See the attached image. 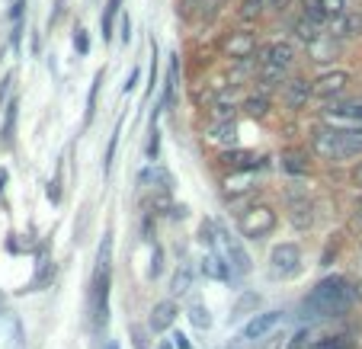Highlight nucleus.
Wrapping results in <instances>:
<instances>
[{"mask_svg":"<svg viewBox=\"0 0 362 349\" xmlns=\"http://www.w3.org/2000/svg\"><path fill=\"white\" fill-rule=\"evenodd\" d=\"M48 199H52V202H62V189H58V179H55V183H48Z\"/></svg>","mask_w":362,"mask_h":349,"instance_id":"a19ab883","label":"nucleus"},{"mask_svg":"<svg viewBox=\"0 0 362 349\" xmlns=\"http://www.w3.org/2000/svg\"><path fill=\"white\" fill-rule=\"evenodd\" d=\"M16 100H10L7 103V119H4V131H0V141H4V148H10L13 144V131H16Z\"/></svg>","mask_w":362,"mask_h":349,"instance_id":"5701e85b","label":"nucleus"},{"mask_svg":"<svg viewBox=\"0 0 362 349\" xmlns=\"http://www.w3.org/2000/svg\"><path fill=\"white\" fill-rule=\"evenodd\" d=\"M267 4H269L273 10H279V13H282V10H288V4H292V0H267Z\"/></svg>","mask_w":362,"mask_h":349,"instance_id":"79ce46f5","label":"nucleus"},{"mask_svg":"<svg viewBox=\"0 0 362 349\" xmlns=\"http://www.w3.org/2000/svg\"><path fill=\"white\" fill-rule=\"evenodd\" d=\"M301 263H305V256H301V247L292 244V240H286V244H276L273 250H269V276L273 279H295V276L301 273Z\"/></svg>","mask_w":362,"mask_h":349,"instance_id":"0eeeda50","label":"nucleus"},{"mask_svg":"<svg viewBox=\"0 0 362 349\" xmlns=\"http://www.w3.org/2000/svg\"><path fill=\"white\" fill-rule=\"evenodd\" d=\"M189 324L196 330H209V327H212V314H209V308H205L202 302L189 304Z\"/></svg>","mask_w":362,"mask_h":349,"instance_id":"a878e982","label":"nucleus"},{"mask_svg":"<svg viewBox=\"0 0 362 349\" xmlns=\"http://www.w3.org/2000/svg\"><path fill=\"white\" fill-rule=\"evenodd\" d=\"M279 164H282V170L295 173V177H301V173L311 170V158H308V151H301V148H288V151H282Z\"/></svg>","mask_w":362,"mask_h":349,"instance_id":"dca6fc26","label":"nucleus"},{"mask_svg":"<svg viewBox=\"0 0 362 349\" xmlns=\"http://www.w3.org/2000/svg\"><path fill=\"white\" fill-rule=\"evenodd\" d=\"M116 144H119V129L112 131V138H110V148H106V158H103V170H110V167H112V158H116Z\"/></svg>","mask_w":362,"mask_h":349,"instance_id":"f704fd0d","label":"nucleus"},{"mask_svg":"<svg viewBox=\"0 0 362 349\" xmlns=\"http://www.w3.org/2000/svg\"><path fill=\"white\" fill-rule=\"evenodd\" d=\"M228 7L231 0H177V16L189 26H212Z\"/></svg>","mask_w":362,"mask_h":349,"instance_id":"423d86ee","label":"nucleus"},{"mask_svg":"<svg viewBox=\"0 0 362 349\" xmlns=\"http://www.w3.org/2000/svg\"><path fill=\"white\" fill-rule=\"evenodd\" d=\"M74 48L81 52V55H87V52H90V39H87V32H83V29H77V35H74Z\"/></svg>","mask_w":362,"mask_h":349,"instance_id":"c9c22d12","label":"nucleus"},{"mask_svg":"<svg viewBox=\"0 0 362 349\" xmlns=\"http://www.w3.org/2000/svg\"><path fill=\"white\" fill-rule=\"evenodd\" d=\"M158 154H160V131H158V125L151 122V138H148V160L151 164L158 160Z\"/></svg>","mask_w":362,"mask_h":349,"instance_id":"473e14b6","label":"nucleus"},{"mask_svg":"<svg viewBox=\"0 0 362 349\" xmlns=\"http://www.w3.org/2000/svg\"><path fill=\"white\" fill-rule=\"evenodd\" d=\"M138 77H141V71H138V68H132L129 71V81H125V93H132V90H135V83H138Z\"/></svg>","mask_w":362,"mask_h":349,"instance_id":"58836bf2","label":"nucleus"},{"mask_svg":"<svg viewBox=\"0 0 362 349\" xmlns=\"http://www.w3.org/2000/svg\"><path fill=\"white\" fill-rule=\"evenodd\" d=\"M257 304H260V295H257V292H240V298L234 302V308H231V321L250 314V311L257 314Z\"/></svg>","mask_w":362,"mask_h":349,"instance_id":"4be33fe9","label":"nucleus"},{"mask_svg":"<svg viewBox=\"0 0 362 349\" xmlns=\"http://www.w3.org/2000/svg\"><path fill=\"white\" fill-rule=\"evenodd\" d=\"M279 225V215H276L273 206L267 202H250L244 212H238V231L244 240H263L276 231Z\"/></svg>","mask_w":362,"mask_h":349,"instance_id":"20e7f679","label":"nucleus"},{"mask_svg":"<svg viewBox=\"0 0 362 349\" xmlns=\"http://www.w3.org/2000/svg\"><path fill=\"white\" fill-rule=\"evenodd\" d=\"M311 87H315V96H321V100L343 96L349 87V74L346 71H324V74H317L315 81H311Z\"/></svg>","mask_w":362,"mask_h":349,"instance_id":"f8f14e48","label":"nucleus"},{"mask_svg":"<svg viewBox=\"0 0 362 349\" xmlns=\"http://www.w3.org/2000/svg\"><path fill=\"white\" fill-rule=\"evenodd\" d=\"M349 183H353V186H359V189H362V160H356L353 173H349Z\"/></svg>","mask_w":362,"mask_h":349,"instance_id":"ea45409f","label":"nucleus"},{"mask_svg":"<svg viewBox=\"0 0 362 349\" xmlns=\"http://www.w3.org/2000/svg\"><path fill=\"white\" fill-rule=\"evenodd\" d=\"M170 343H173V349H192V346H189V340H186V333H180V330H173Z\"/></svg>","mask_w":362,"mask_h":349,"instance_id":"4c0bfd02","label":"nucleus"},{"mask_svg":"<svg viewBox=\"0 0 362 349\" xmlns=\"http://www.w3.org/2000/svg\"><path fill=\"white\" fill-rule=\"evenodd\" d=\"M282 321H286V314H282V311H263V314H253L250 321L244 324V330H240V340H244V343L263 340V336L273 333Z\"/></svg>","mask_w":362,"mask_h":349,"instance_id":"6e6552de","label":"nucleus"},{"mask_svg":"<svg viewBox=\"0 0 362 349\" xmlns=\"http://www.w3.org/2000/svg\"><path fill=\"white\" fill-rule=\"evenodd\" d=\"M315 208H311V202H292V206H288V221H292V227L295 231H308V227L315 225Z\"/></svg>","mask_w":362,"mask_h":349,"instance_id":"6ab92c4d","label":"nucleus"},{"mask_svg":"<svg viewBox=\"0 0 362 349\" xmlns=\"http://www.w3.org/2000/svg\"><path fill=\"white\" fill-rule=\"evenodd\" d=\"M192 288V266H180L177 273H173V282H170V292L173 295H186Z\"/></svg>","mask_w":362,"mask_h":349,"instance_id":"b1692460","label":"nucleus"},{"mask_svg":"<svg viewBox=\"0 0 362 349\" xmlns=\"http://www.w3.org/2000/svg\"><path fill=\"white\" fill-rule=\"evenodd\" d=\"M244 112L253 119H263L269 112V100L267 96H250V100H244Z\"/></svg>","mask_w":362,"mask_h":349,"instance_id":"c85d7f7f","label":"nucleus"},{"mask_svg":"<svg viewBox=\"0 0 362 349\" xmlns=\"http://www.w3.org/2000/svg\"><path fill=\"white\" fill-rule=\"evenodd\" d=\"M0 314H4V295H0Z\"/></svg>","mask_w":362,"mask_h":349,"instance_id":"de8ad7c7","label":"nucleus"},{"mask_svg":"<svg viewBox=\"0 0 362 349\" xmlns=\"http://www.w3.org/2000/svg\"><path fill=\"white\" fill-rule=\"evenodd\" d=\"M295 64V48L288 42H269L260 52V77L263 83H286V74Z\"/></svg>","mask_w":362,"mask_h":349,"instance_id":"39448f33","label":"nucleus"},{"mask_svg":"<svg viewBox=\"0 0 362 349\" xmlns=\"http://www.w3.org/2000/svg\"><path fill=\"white\" fill-rule=\"evenodd\" d=\"M158 349H173V343H170V340H167V343H160V346H158Z\"/></svg>","mask_w":362,"mask_h":349,"instance_id":"49530a36","label":"nucleus"},{"mask_svg":"<svg viewBox=\"0 0 362 349\" xmlns=\"http://www.w3.org/2000/svg\"><path fill=\"white\" fill-rule=\"evenodd\" d=\"M356 225L362 227V202H359V208H356Z\"/></svg>","mask_w":362,"mask_h":349,"instance_id":"c03bdc74","label":"nucleus"},{"mask_svg":"<svg viewBox=\"0 0 362 349\" xmlns=\"http://www.w3.org/2000/svg\"><path fill=\"white\" fill-rule=\"evenodd\" d=\"M234 138H238V125H234L231 119H221V122L209 125V131H205V141L221 144V148H228V144H234Z\"/></svg>","mask_w":362,"mask_h":349,"instance_id":"f3484780","label":"nucleus"},{"mask_svg":"<svg viewBox=\"0 0 362 349\" xmlns=\"http://www.w3.org/2000/svg\"><path fill=\"white\" fill-rule=\"evenodd\" d=\"M301 16H305L308 23H315L317 29H324L330 23V16L324 13V7L317 4V0H301Z\"/></svg>","mask_w":362,"mask_h":349,"instance_id":"412c9836","label":"nucleus"},{"mask_svg":"<svg viewBox=\"0 0 362 349\" xmlns=\"http://www.w3.org/2000/svg\"><path fill=\"white\" fill-rule=\"evenodd\" d=\"M100 83H103V71L93 77V87H90V96H87V122L93 119V106H96V90H100Z\"/></svg>","mask_w":362,"mask_h":349,"instance_id":"72a5a7b5","label":"nucleus"},{"mask_svg":"<svg viewBox=\"0 0 362 349\" xmlns=\"http://www.w3.org/2000/svg\"><path fill=\"white\" fill-rule=\"evenodd\" d=\"M263 4H267V0H244V4H240V10H238V16L244 23H250V20H260V13H263Z\"/></svg>","mask_w":362,"mask_h":349,"instance_id":"c756f323","label":"nucleus"},{"mask_svg":"<svg viewBox=\"0 0 362 349\" xmlns=\"http://www.w3.org/2000/svg\"><path fill=\"white\" fill-rule=\"evenodd\" d=\"M52 279H55V263H52V260H42L39 263V273H35L33 285H29V292H39V288H45Z\"/></svg>","mask_w":362,"mask_h":349,"instance_id":"bb28decb","label":"nucleus"},{"mask_svg":"<svg viewBox=\"0 0 362 349\" xmlns=\"http://www.w3.org/2000/svg\"><path fill=\"white\" fill-rule=\"evenodd\" d=\"M311 154L327 164H343V160H362V135L353 129H337V125H317L311 131Z\"/></svg>","mask_w":362,"mask_h":349,"instance_id":"f03ea898","label":"nucleus"},{"mask_svg":"<svg viewBox=\"0 0 362 349\" xmlns=\"http://www.w3.org/2000/svg\"><path fill=\"white\" fill-rule=\"evenodd\" d=\"M356 298H359V292H356L353 282L343 279V276H327L301 298V317H308V321L340 317L353 308Z\"/></svg>","mask_w":362,"mask_h":349,"instance_id":"f257e3e1","label":"nucleus"},{"mask_svg":"<svg viewBox=\"0 0 362 349\" xmlns=\"http://www.w3.org/2000/svg\"><path fill=\"white\" fill-rule=\"evenodd\" d=\"M315 96V87L305 81V77H292V81L282 83V103L292 112H301L308 106V100Z\"/></svg>","mask_w":362,"mask_h":349,"instance_id":"ddd939ff","label":"nucleus"},{"mask_svg":"<svg viewBox=\"0 0 362 349\" xmlns=\"http://www.w3.org/2000/svg\"><path fill=\"white\" fill-rule=\"evenodd\" d=\"M308 346H311V327L298 324V327H288L282 333H273L263 349H308Z\"/></svg>","mask_w":362,"mask_h":349,"instance_id":"9b49d317","label":"nucleus"},{"mask_svg":"<svg viewBox=\"0 0 362 349\" xmlns=\"http://www.w3.org/2000/svg\"><path fill=\"white\" fill-rule=\"evenodd\" d=\"M295 35H298V39L305 42V45H311V42H317V39H321L324 32H321V29L315 26V23H308L305 16H301V20L295 23Z\"/></svg>","mask_w":362,"mask_h":349,"instance_id":"cd10ccee","label":"nucleus"},{"mask_svg":"<svg viewBox=\"0 0 362 349\" xmlns=\"http://www.w3.org/2000/svg\"><path fill=\"white\" fill-rule=\"evenodd\" d=\"M221 48H225V55L231 58V61H247V58L257 55V35L238 29V32H231L221 42Z\"/></svg>","mask_w":362,"mask_h":349,"instance_id":"4468645a","label":"nucleus"},{"mask_svg":"<svg viewBox=\"0 0 362 349\" xmlns=\"http://www.w3.org/2000/svg\"><path fill=\"white\" fill-rule=\"evenodd\" d=\"M119 7H122V0H110L106 10H103V39H112V26H116V16H119Z\"/></svg>","mask_w":362,"mask_h":349,"instance_id":"393cba45","label":"nucleus"},{"mask_svg":"<svg viewBox=\"0 0 362 349\" xmlns=\"http://www.w3.org/2000/svg\"><path fill=\"white\" fill-rule=\"evenodd\" d=\"M317 4H321L324 13H327L334 23H337V20H343V16L349 13V10H346V0H317Z\"/></svg>","mask_w":362,"mask_h":349,"instance_id":"7c9ffc66","label":"nucleus"},{"mask_svg":"<svg viewBox=\"0 0 362 349\" xmlns=\"http://www.w3.org/2000/svg\"><path fill=\"white\" fill-rule=\"evenodd\" d=\"M177 317H180L177 302H173V298H164V302H158L154 308H151V314H148V330H151V333H167V330L177 324Z\"/></svg>","mask_w":362,"mask_h":349,"instance_id":"2eb2a0df","label":"nucleus"},{"mask_svg":"<svg viewBox=\"0 0 362 349\" xmlns=\"http://www.w3.org/2000/svg\"><path fill=\"white\" fill-rule=\"evenodd\" d=\"M132 343H135V349H148V333L141 327H132Z\"/></svg>","mask_w":362,"mask_h":349,"instance_id":"e433bc0d","label":"nucleus"},{"mask_svg":"<svg viewBox=\"0 0 362 349\" xmlns=\"http://www.w3.org/2000/svg\"><path fill=\"white\" fill-rule=\"evenodd\" d=\"M221 167L231 173H253L263 167V158L257 151H247V148H228V151H221Z\"/></svg>","mask_w":362,"mask_h":349,"instance_id":"1a4fd4ad","label":"nucleus"},{"mask_svg":"<svg viewBox=\"0 0 362 349\" xmlns=\"http://www.w3.org/2000/svg\"><path fill=\"white\" fill-rule=\"evenodd\" d=\"M321 116L327 119V122H334L337 129H340L343 122L353 125V131L362 129V103L359 100H349V103H327L321 110Z\"/></svg>","mask_w":362,"mask_h":349,"instance_id":"9d476101","label":"nucleus"},{"mask_svg":"<svg viewBox=\"0 0 362 349\" xmlns=\"http://www.w3.org/2000/svg\"><path fill=\"white\" fill-rule=\"evenodd\" d=\"M202 273H205V279H215V282H231L234 279L231 266H228L218 254H205L202 256Z\"/></svg>","mask_w":362,"mask_h":349,"instance_id":"a211bd4d","label":"nucleus"},{"mask_svg":"<svg viewBox=\"0 0 362 349\" xmlns=\"http://www.w3.org/2000/svg\"><path fill=\"white\" fill-rule=\"evenodd\" d=\"M103 349H119V343L116 340H106V346H103Z\"/></svg>","mask_w":362,"mask_h":349,"instance_id":"a18cd8bd","label":"nucleus"},{"mask_svg":"<svg viewBox=\"0 0 362 349\" xmlns=\"http://www.w3.org/2000/svg\"><path fill=\"white\" fill-rule=\"evenodd\" d=\"M112 234H103L100 254H96V273L93 288H90V314H93V327H106L110 321V282H112Z\"/></svg>","mask_w":362,"mask_h":349,"instance_id":"7ed1b4c3","label":"nucleus"},{"mask_svg":"<svg viewBox=\"0 0 362 349\" xmlns=\"http://www.w3.org/2000/svg\"><path fill=\"white\" fill-rule=\"evenodd\" d=\"M337 52H340V45H337L334 35H327V32H324L317 42H311V45H308V55L315 58V61H330Z\"/></svg>","mask_w":362,"mask_h":349,"instance_id":"aec40b11","label":"nucleus"},{"mask_svg":"<svg viewBox=\"0 0 362 349\" xmlns=\"http://www.w3.org/2000/svg\"><path fill=\"white\" fill-rule=\"evenodd\" d=\"M129 39H132V20L125 16L122 20V42H129Z\"/></svg>","mask_w":362,"mask_h":349,"instance_id":"37998d69","label":"nucleus"},{"mask_svg":"<svg viewBox=\"0 0 362 349\" xmlns=\"http://www.w3.org/2000/svg\"><path fill=\"white\" fill-rule=\"evenodd\" d=\"M356 135H362V129H356Z\"/></svg>","mask_w":362,"mask_h":349,"instance_id":"8fccbe9b","label":"nucleus"},{"mask_svg":"<svg viewBox=\"0 0 362 349\" xmlns=\"http://www.w3.org/2000/svg\"><path fill=\"white\" fill-rule=\"evenodd\" d=\"M308 349H356V346H353L349 340H343V336H337V340L330 336V340H317V343H311Z\"/></svg>","mask_w":362,"mask_h":349,"instance_id":"2f4dec72","label":"nucleus"},{"mask_svg":"<svg viewBox=\"0 0 362 349\" xmlns=\"http://www.w3.org/2000/svg\"><path fill=\"white\" fill-rule=\"evenodd\" d=\"M356 292H359V295H362V279H359V285H356Z\"/></svg>","mask_w":362,"mask_h":349,"instance_id":"09e8293b","label":"nucleus"}]
</instances>
